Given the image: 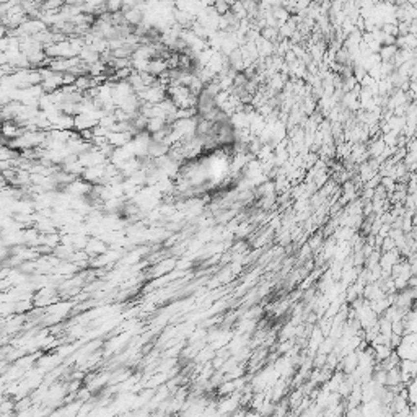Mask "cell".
Segmentation results:
<instances>
[{
    "instance_id": "cell-1",
    "label": "cell",
    "mask_w": 417,
    "mask_h": 417,
    "mask_svg": "<svg viewBox=\"0 0 417 417\" xmlns=\"http://www.w3.org/2000/svg\"><path fill=\"white\" fill-rule=\"evenodd\" d=\"M123 17H124L126 25H129V26H137V25L144 23L145 10L142 5H137V7H124Z\"/></svg>"
},
{
    "instance_id": "cell-2",
    "label": "cell",
    "mask_w": 417,
    "mask_h": 417,
    "mask_svg": "<svg viewBox=\"0 0 417 417\" xmlns=\"http://www.w3.org/2000/svg\"><path fill=\"white\" fill-rule=\"evenodd\" d=\"M23 132V127L20 126L17 121H3V123H0V137L7 142L17 139V137L22 134Z\"/></svg>"
},
{
    "instance_id": "cell-3",
    "label": "cell",
    "mask_w": 417,
    "mask_h": 417,
    "mask_svg": "<svg viewBox=\"0 0 417 417\" xmlns=\"http://www.w3.org/2000/svg\"><path fill=\"white\" fill-rule=\"evenodd\" d=\"M132 137L134 135L126 130H109L108 134H106V142H108L111 147L118 149V147H124L129 144L132 140Z\"/></svg>"
},
{
    "instance_id": "cell-4",
    "label": "cell",
    "mask_w": 417,
    "mask_h": 417,
    "mask_svg": "<svg viewBox=\"0 0 417 417\" xmlns=\"http://www.w3.org/2000/svg\"><path fill=\"white\" fill-rule=\"evenodd\" d=\"M124 8V0H106L103 5V12L106 13H118L123 12Z\"/></svg>"
},
{
    "instance_id": "cell-5",
    "label": "cell",
    "mask_w": 417,
    "mask_h": 417,
    "mask_svg": "<svg viewBox=\"0 0 417 417\" xmlns=\"http://www.w3.org/2000/svg\"><path fill=\"white\" fill-rule=\"evenodd\" d=\"M168 123L163 119V118H149V121H147V132L149 134H154V132L163 129V127L166 126Z\"/></svg>"
},
{
    "instance_id": "cell-6",
    "label": "cell",
    "mask_w": 417,
    "mask_h": 417,
    "mask_svg": "<svg viewBox=\"0 0 417 417\" xmlns=\"http://www.w3.org/2000/svg\"><path fill=\"white\" fill-rule=\"evenodd\" d=\"M210 7L213 8V12H215L218 17H222V15H225L230 12V7L232 5H228L225 0H213Z\"/></svg>"
}]
</instances>
